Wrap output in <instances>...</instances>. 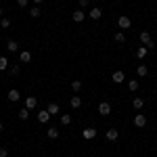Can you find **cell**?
<instances>
[{
  "label": "cell",
  "mask_w": 157,
  "mask_h": 157,
  "mask_svg": "<svg viewBox=\"0 0 157 157\" xmlns=\"http://www.w3.org/2000/svg\"><path fill=\"white\" fill-rule=\"evenodd\" d=\"M46 111H48L50 115H57V113H61V109H59V105H57V103H48Z\"/></svg>",
  "instance_id": "8fae6325"
},
{
  "label": "cell",
  "mask_w": 157,
  "mask_h": 157,
  "mask_svg": "<svg viewBox=\"0 0 157 157\" xmlns=\"http://www.w3.org/2000/svg\"><path fill=\"white\" fill-rule=\"evenodd\" d=\"M136 73H138V78H145L147 73H149L147 65H138V67H136Z\"/></svg>",
  "instance_id": "2e32d148"
},
{
  "label": "cell",
  "mask_w": 157,
  "mask_h": 157,
  "mask_svg": "<svg viewBox=\"0 0 157 157\" xmlns=\"http://www.w3.org/2000/svg\"><path fill=\"white\" fill-rule=\"evenodd\" d=\"M6 97H9V101H13V103H17V101L21 98V94H19V90H17V88H11Z\"/></svg>",
  "instance_id": "277c9868"
},
{
  "label": "cell",
  "mask_w": 157,
  "mask_h": 157,
  "mask_svg": "<svg viewBox=\"0 0 157 157\" xmlns=\"http://www.w3.org/2000/svg\"><path fill=\"white\" fill-rule=\"evenodd\" d=\"M11 75H19V65H13L11 67Z\"/></svg>",
  "instance_id": "83f0119b"
},
{
  "label": "cell",
  "mask_w": 157,
  "mask_h": 157,
  "mask_svg": "<svg viewBox=\"0 0 157 157\" xmlns=\"http://www.w3.org/2000/svg\"><path fill=\"white\" fill-rule=\"evenodd\" d=\"M155 42H157V38H155Z\"/></svg>",
  "instance_id": "e575fe53"
},
{
  "label": "cell",
  "mask_w": 157,
  "mask_h": 157,
  "mask_svg": "<svg viewBox=\"0 0 157 157\" xmlns=\"http://www.w3.org/2000/svg\"><path fill=\"white\" fill-rule=\"evenodd\" d=\"M36 105H38V98L36 97H27V98H25V107H27V109H34Z\"/></svg>",
  "instance_id": "7c38bea8"
},
{
  "label": "cell",
  "mask_w": 157,
  "mask_h": 157,
  "mask_svg": "<svg viewBox=\"0 0 157 157\" xmlns=\"http://www.w3.org/2000/svg\"><path fill=\"white\" fill-rule=\"evenodd\" d=\"M61 124H63V126H69V124H71V115H69V113H63V115H61Z\"/></svg>",
  "instance_id": "ac0fdd59"
},
{
  "label": "cell",
  "mask_w": 157,
  "mask_h": 157,
  "mask_svg": "<svg viewBox=\"0 0 157 157\" xmlns=\"http://www.w3.org/2000/svg\"><path fill=\"white\" fill-rule=\"evenodd\" d=\"M138 86H140V82H138V80H130V82H128V88H130L132 92H136V90H138Z\"/></svg>",
  "instance_id": "e0dca14e"
},
{
  "label": "cell",
  "mask_w": 157,
  "mask_h": 157,
  "mask_svg": "<svg viewBox=\"0 0 157 157\" xmlns=\"http://www.w3.org/2000/svg\"><path fill=\"white\" fill-rule=\"evenodd\" d=\"M0 17H2V9H0Z\"/></svg>",
  "instance_id": "836d02e7"
},
{
  "label": "cell",
  "mask_w": 157,
  "mask_h": 157,
  "mask_svg": "<svg viewBox=\"0 0 157 157\" xmlns=\"http://www.w3.org/2000/svg\"><path fill=\"white\" fill-rule=\"evenodd\" d=\"M6 67H9V59L6 57H0V71H4Z\"/></svg>",
  "instance_id": "cb8c5ba5"
},
{
  "label": "cell",
  "mask_w": 157,
  "mask_h": 157,
  "mask_svg": "<svg viewBox=\"0 0 157 157\" xmlns=\"http://www.w3.org/2000/svg\"><path fill=\"white\" fill-rule=\"evenodd\" d=\"M132 105H134V109H143V105H145V101H143L140 97H136V98L132 101Z\"/></svg>",
  "instance_id": "d6986e66"
},
{
  "label": "cell",
  "mask_w": 157,
  "mask_h": 157,
  "mask_svg": "<svg viewBox=\"0 0 157 157\" xmlns=\"http://www.w3.org/2000/svg\"><path fill=\"white\" fill-rule=\"evenodd\" d=\"M147 52H149V48H147V46H138V48H136V57L143 61L147 57Z\"/></svg>",
  "instance_id": "4fadbf2b"
},
{
  "label": "cell",
  "mask_w": 157,
  "mask_h": 157,
  "mask_svg": "<svg viewBox=\"0 0 157 157\" xmlns=\"http://www.w3.org/2000/svg\"><path fill=\"white\" fill-rule=\"evenodd\" d=\"M0 157H9V149L2 147V149H0Z\"/></svg>",
  "instance_id": "f546056e"
},
{
  "label": "cell",
  "mask_w": 157,
  "mask_h": 157,
  "mask_svg": "<svg viewBox=\"0 0 157 157\" xmlns=\"http://www.w3.org/2000/svg\"><path fill=\"white\" fill-rule=\"evenodd\" d=\"M27 2H29V0H17V4H19L21 9H25V6H27Z\"/></svg>",
  "instance_id": "f1b7e54d"
},
{
  "label": "cell",
  "mask_w": 157,
  "mask_h": 157,
  "mask_svg": "<svg viewBox=\"0 0 157 157\" xmlns=\"http://www.w3.org/2000/svg\"><path fill=\"white\" fill-rule=\"evenodd\" d=\"M29 15L36 19V17H40V6H32V11H29Z\"/></svg>",
  "instance_id": "d4e9b609"
},
{
  "label": "cell",
  "mask_w": 157,
  "mask_h": 157,
  "mask_svg": "<svg viewBox=\"0 0 157 157\" xmlns=\"http://www.w3.org/2000/svg\"><path fill=\"white\" fill-rule=\"evenodd\" d=\"M98 113H101V115H109V113H111V105H109V103H101V105H98Z\"/></svg>",
  "instance_id": "8992f818"
},
{
  "label": "cell",
  "mask_w": 157,
  "mask_h": 157,
  "mask_svg": "<svg viewBox=\"0 0 157 157\" xmlns=\"http://www.w3.org/2000/svg\"><path fill=\"white\" fill-rule=\"evenodd\" d=\"M111 80H113L115 84H121V82L126 80V75H124V71H120V69H117V71H113V75H111Z\"/></svg>",
  "instance_id": "3957f363"
},
{
  "label": "cell",
  "mask_w": 157,
  "mask_h": 157,
  "mask_svg": "<svg viewBox=\"0 0 157 157\" xmlns=\"http://www.w3.org/2000/svg\"><path fill=\"white\" fill-rule=\"evenodd\" d=\"M88 2H90V0H80V6H86Z\"/></svg>",
  "instance_id": "4dcf8cb0"
},
{
  "label": "cell",
  "mask_w": 157,
  "mask_h": 157,
  "mask_svg": "<svg viewBox=\"0 0 157 157\" xmlns=\"http://www.w3.org/2000/svg\"><path fill=\"white\" fill-rule=\"evenodd\" d=\"M2 130H4V124H2V121H0V132H2Z\"/></svg>",
  "instance_id": "1f68e13d"
},
{
  "label": "cell",
  "mask_w": 157,
  "mask_h": 157,
  "mask_svg": "<svg viewBox=\"0 0 157 157\" xmlns=\"http://www.w3.org/2000/svg\"><path fill=\"white\" fill-rule=\"evenodd\" d=\"M71 88H73V92H80V90H82V82H80V80H73Z\"/></svg>",
  "instance_id": "7402d4cb"
},
{
  "label": "cell",
  "mask_w": 157,
  "mask_h": 157,
  "mask_svg": "<svg viewBox=\"0 0 157 157\" xmlns=\"http://www.w3.org/2000/svg\"><path fill=\"white\" fill-rule=\"evenodd\" d=\"M48 120H50V113H48V111H46V109L38 113V121H40V124H46V121H48Z\"/></svg>",
  "instance_id": "ba28073f"
},
{
  "label": "cell",
  "mask_w": 157,
  "mask_h": 157,
  "mask_svg": "<svg viewBox=\"0 0 157 157\" xmlns=\"http://www.w3.org/2000/svg\"><path fill=\"white\" fill-rule=\"evenodd\" d=\"M101 15H103V11H101L98 6H94V9H90V19H101Z\"/></svg>",
  "instance_id": "9a60e30c"
},
{
  "label": "cell",
  "mask_w": 157,
  "mask_h": 157,
  "mask_svg": "<svg viewBox=\"0 0 157 157\" xmlns=\"http://www.w3.org/2000/svg\"><path fill=\"white\" fill-rule=\"evenodd\" d=\"M124 40H126L124 32H117V34H115V42H124Z\"/></svg>",
  "instance_id": "4316f807"
},
{
  "label": "cell",
  "mask_w": 157,
  "mask_h": 157,
  "mask_svg": "<svg viewBox=\"0 0 157 157\" xmlns=\"http://www.w3.org/2000/svg\"><path fill=\"white\" fill-rule=\"evenodd\" d=\"M48 138H52V140H55V138H59V130H57V128H48Z\"/></svg>",
  "instance_id": "44dd1931"
},
{
  "label": "cell",
  "mask_w": 157,
  "mask_h": 157,
  "mask_svg": "<svg viewBox=\"0 0 157 157\" xmlns=\"http://www.w3.org/2000/svg\"><path fill=\"white\" fill-rule=\"evenodd\" d=\"M34 2H36V4H40V2H44V0H34Z\"/></svg>",
  "instance_id": "d6a6232c"
},
{
  "label": "cell",
  "mask_w": 157,
  "mask_h": 157,
  "mask_svg": "<svg viewBox=\"0 0 157 157\" xmlns=\"http://www.w3.org/2000/svg\"><path fill=\"white\" fill-rule=\"evenodd\" d=\"M27 117H29V109L25 107V109H21V111H19V120H27Z\"/></svg>",
  "instance_id": "603a6c76"
},
{
  "label": "cell",
  "mask_w": 157,
  "mask_h": 157,
  "mask_svg": "<svg viewBox=\"0 0 157 157\" xmlns=\"http://www.w3.org/2000/svg\"><path fill=\"white\" fill-rule=\"evenodd\" d=\"M134 126H136V128H145L147 126V117L143 113H136V115H134Z\"/></svg>",
  "instance_id": "6da1fadb"
},
{
  "label": "cell",
  "mask_w": 157,
  "mask_h": 157,
  "mask_svg": "<svg viewBox=\"0 0 157 157\" xmlns=\"http://www.w3.org/2000/svg\"><path fill=\"white\" fill-rule=\"evenodd\" d=\"M6 48L11 50V52H15V50L19 48V44H17V42H15V40H9V42H6Z\"/></svg>",
  "instance_id": "ffe728a7"
},
{
  "label": "cell",
  "mask_w": 157,
  "mask_h": 157,
  "mask_svg": "<svg viewBox=\"0 0 157 157\" xmlns=\"http://www.w3.org/2000/svg\"><path fill=\"white\" fill-rule=\"evenodd\" d=\"M117 25H120L121 29H128V27L132 25V21H130V17H126V15H121L120 19H117Z\"/></svg>",
  "instance_id": "7a4b0ae2"
},
{
  "label": "cell",
  "mask_w": 157,
  "mask_h": 157,
  "mask_svg": "<svg viewBox=\"0 0 157 157\" xmlns=\"http://www.w3.org/2000/svg\"><path fill=\"white\" fill-rule=\"evenodd\" d=\"M19 61H21V63H29V61H32V52L21 50V52H19Z\"/></svg>",
  "instance_id": "30bf717a"
},
{
  "label": "cell",
  "mask_w": 157,
  "mask_h": 157,
  "mask_svg": "<svg viewBox=\"0 0 157 157\" xmlns=\"http://www.w3.org/2000/svg\"><path fill=\"white\" fill-rule=\"evenodd\" d=\"M69 105H71V109H80V107H82V98H80V97H71Z\"/></svg>",
  "instance_id": "5bb4252c"
},
{
  "label": "cell",
  "mask_w": 157,
  "mask_h": 157,
  "mask_svg": "<svg viewBox=\"0 0 157 157\" xmlns=\"http://www.w3.org/2000/svg\"><path fill=\"white\" fill-rule=\"evenodd\" d=\"M0 25H2L4 29H9V27H11V19H9V17H6V19H2V21H0Z\"/></svg>",
  "instance_id": "484cf974"
},
{
  "label": "cell",
  "mask_w": 157,
  "mask_h": 157,
  "mask_svg": "<svg viewBox=\"0 0 157 157\" xmlns=\"http://www.w3.org/2000/svg\"><path fill=\"white\" fill-rule=\"evenodd\" d=\"M82 136H84L86 140H90V138H94V136H97V130H94V128H86L84 132H82Z\"/></svg>",
  "instance_id": "9c48e42d"
},
{
  "label": "cell",
  "mask_w": 157,
  "mask_h": 157,
  "mask_svg": "<svg viewBox=\"0 0 157 157\" xmlns=\"http://www.w3.org/2000/svg\"><path fill=\"white\" fill-rule=\"evenodd\" d=\"M84 17H86V13L82 11V9H78V11L73 13V21H75V23H82V21H84Z\"/></svg>",
  "instance_id": "52a82bcc"
},
{
  "label": "cell",
  "mask_w": 157,
  "mask_h": 157,
  "mask_svg": "<svg viewBox=\"0 0 157 157\" xmlns=\"http://www.w3.org/2000/svg\"><path fill=\"white\" fill-rule=\"evenodd\" d=\"M117 136H120V132H117L115 128H109V130H107V140L115 143V140H117Z\"/></svg>",
  "instance_id": "5b68a950"
}]
</instances>
